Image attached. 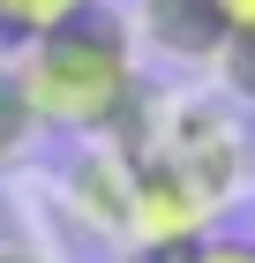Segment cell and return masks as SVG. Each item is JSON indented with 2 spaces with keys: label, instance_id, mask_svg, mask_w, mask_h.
Here are the masks:
<instances>
[{
  "label": "cell",
  "instance_id": "277c9868",
  "mask_svg": "<svg viewBox=\"0 0 255 263\" xmlns=\"http://www.w3.org/2000/svg\"><path fill=\"white\" fill-rule=\"evenodd\" d=\"M83 8H98V0H0V61H15L30 38L60 30V23L83 15Z\"/></svg>",
  "mask_w": 255,
  "mask_h": 263
},
{
  "label": "cell",
  "instance_id": "52a82bcc",
  "mask_svg": "<svg viewBox=\"0 0 255 263\" xmlns=\"http://www.w3.org/2000/svg\"><path fill=\"white\" fill-rule=\"evenodd\" d=\"M195 241H203V233H195ZM195 241H135L120 263H188V248H195Z\"/></svg>",
  "mask_w": 255,
  "mask_h": 263
},
{
  "label": "cell",
  "instance_id": "6da1fadb",
  "mask_svg": "<svg viewBox=\"0 0 255 263\" xmlns=\"http://www.w3.org/2000/svg\"><path fill=\"white\" fill-rule=\"evenodd\" d=\"M15 76L38 105L45 136H113L143 98V61H135V30L113 0L68 15L60 30L30 38L15 53Z\"/></svg>",
  "mask_w": 255,
  "mask_h": 263
},
{
  "label": "cell",
  "instance_id": "3957f363",
  "mask_svg": "<svg viewBox=\"0 0 255 263\" xmlns=\"http://www.w3.org/2000/svg\"><path fill=\"white\" fill-rule=\"evenodd\" d=\"M38 136H45V128H38V105H30V90H23L15 61H0V173L30 158Z\"/></svg>",
  "mask_w": 255,
  "mask_h": 263
},
{
  "label": "cell",
  "instance_id": "9c48e42d",
  "mask_svg": "<svg viewBox=\"0 0 255 263\" xmlns=\"http://www.w3.org/2000/svg\"><path fill=\"white\" fill-rule=\"evenodd\" d=\"M0 263H53L38 241H0Z\"/></svg>",
  "mask_w": 255,
  "mask_h": 263
},
{
  "label": "cell",
  "instance_id": "5b68a950",
  "mask_svg": "<svg viewBox=\"0 0 255 263\" xmlns=\"http://www.w3.org/2000/svg\"><path fill=\"white\" fill-rule=\"evenodd\" d=\"M218 76H225V90H233V98H248V105H255V30L225 38V53H218Z\"/></svg>",
  "mask_w": 255,
  "mask_h": 263
},
{
  "label": "cell",
  "instance_id": "7a4b0ae2",
  "mask_svg": "<svg viewBox=\"0 0 255 263\" xmlns=\"http://www.w3.org/2000/svg\"><path fill=\"white\" fill-rule=\"evenodd\" d=\"M128 30L173 68H218V53H225V23L210 0H135Z\"/></svg>",
  "mask_w": 255,
  "mask_h": 263
},
{
  "label": "cell",
  "instance_id": "8992f818",
  "mask_svg": "<svg viewBox=\"0 0 255 263\" xmlns=\"http://www.w3.org/2000/svg\"><path fill=\"white\" fill-rule=\"evenodd\" d=\"M188 263H255V233H203Z\"/></svg>",
  "mask_w": 255,
  "mask_h": 263
},
{
  "label": "cell",
  "instance_id": "ba28073f",
  "mask_svg": "<svg viewBox=\"0 0 255 263\" xmlns=\"http://www.w3.org/2000/svg\"><path fill=\"white\" fill-rule=\"evenodd\" d=\"M218 23H225V38H240V30H255V0H210Z\"/></svg>",
  "mask_w": 255,
  "mask_h": 263
}]
</instances>
